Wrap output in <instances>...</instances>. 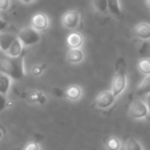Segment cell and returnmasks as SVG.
<instances>
[{
    "instance_id": "obj_1",
    "label": "cell",
    "mask_w": 150,
    "mask_h": 150,
    "mask_svg": "<svg viewBox=\"0 0 150 150\" xmlns=\"http://www.w3.org/2000/svg\"><path fill=\"white\" fill-rule=\"evenodd\" d=\"M0 71L8 75L11 79L20 80L26 75L25 54H21L18 58H6L0 62Z\"/></svg>"
},
{
    "instance_id": "obj_2",
    "label": "cell",
    "mask_w": 150,
    "mask_h": 150,
    "mask_svg": "<svg viewBox=\"0 0 150 150\" xmlns=\"http://www.w3.org/2000/svg\"><path fill=\"white\" fill-rule=\"evenodd\" d=\"M127 86V63L123 58H118L115 62V72L112 79V83H111V92L117 98L125 92Z\"/></svg>"
},
{
    "instance_id": "obj_3",
    "label": "cell",
    "mask_w": 150,
    "mask_h": 150,
    "mask_svg": "<svg viewBox=\"0 0 150 150\" xmlns=\"http://www.w3.org/2000/svg\"><path fill=\"white\" fill-rule=\"evenodd\" d=\"M17 36H18V39H19L20 41L22 42V44L24 45V47L35 45V44H37L38 42H40V40H41L40 32L34 30L31 26L21 29Z\"/></svg>"
},
{
    "instance_id": "obj_4",
    "label": "cell",
    "mask_w": 150,
    "mask_h": 150,
    "mask_svg": "<svg viewBox=\"0 0 150 150\" xmlns=\"http://www.w3.org/2000/svg\"><path fill=\"white\" fill-rule=\"evenodd\" d=\"M81 16L77 11H68L62 16V25L68 30H75L79 26Z\"/></svg>"
},
{
    "instance_id": "obj_5",
    "label": "cell",
    "mask_w": 150,
    "mask_h": 150,
    "mask_svg": "<svg viewBox=\"0 0 150 150\" xmlns=\"http://www.w3.org/2000/svg\"><path fill=\"white\" fill-rule=\"evenodd\" d=\"M149 111H148L147 105L144 101L142 100H135L133 101L129 108V114L132 118L134 119H142L145 118L148 115Z\"/></svg>"
},
{
    "instance_id": "obj_6",
    "label": "cell",
    "mask_w": 150,
    "mask_h": 150,
    "mask_svg": "<svg viewBox=\"0 0 150 150\" xmlns=\"http://www.w3.org/2000/svg\"><path fill=\"white\" fill-rule=\"evenodd\" d=\"M116 97L113 95L111 91H103L96 97L95 104L100 109H107L114 104Z\"/></svg>"
},
{
    "instance_id": "obj_7",
    "label": "cell",
    "mask_w": 150,
    "mask_h": 150,
    "mask_svg": "<svg viewBox=\"0 0 150 150\" xmlns=\"http://www.w3.org/2000/svg\"><path fill=\"white\" fill-rule=\"evenodd\" d=\"M50 26V19L43 13H37L31 19V27L38 32L46 30Z\"/></svg>"
},
{
    "instance_id": "obj_8",
    "label": "cell",
    "mask_w": 150,
    "mask_h": 150,
    "mask_svg": "<svg viewBox=\"0 0 150 150\" xmlns=\"http://www.w3.org/2000/svg\"><path fill=\"white\" fill-rule=\"evenodd\" d=\"M18 36L9 32H0V50L6 54L11 43L17 39Z\"/></svg>"
},
{
    "instance_id": "obj_9",
    "label": "cell",
    "mask_w": 150,
    "mask_h": 150,
    "mask_svg": "<svg viewBox=\"0 0 150 150\" xmlns=\"http://www.w3.org/2000/svg\"><path fill=\"white\" fill-rule=\"evenodd\" d=\"M25 99L31 104H39L43 105L46 103L47 98H46L45 94L40 91H31V92L26 93Z\"/></svg>"
},
{
    "instance_id": "obj_10",
    "label": "cell",
    "mask_w": 150,
    "mask_h": 150,
    "mask_svg": "<svg viewBox=\"0 0 150 150\" xmlns=\"http://www.w3.org/2000/svg\"><path fill=\"white\" fill-rule=\"evenodd\" d=\"M134 34L140 40L150 39V25L147 23H139L134 27Z\"/></svg>"
},
{
    "instance_id": "obj_11",
    "label": "cell",
    "mask_w": 150,
    "mask_h": 150,
    "mask_svg": "<svg viewBox=\"0 0 150 150\" xmlns=\"http://www.w3.org/2000/svg\"><path fill=\"white\" fill-rule=\"evenodd\" d=\"M66 42L70 48H80L83 45L84 38L79 32H71L67 36Z\"/></svg>"
},
{
    "instance_id": "obj_12",
    "label": "cell",
    "mask_w": 150,
    "mask_h": 150,
    "mask_svg": "<svg viewBox=\"0 0 150 150\" xmlns=\"http://www.w3.org/2000/svg\"><path fill=\"white\" fill-rule=\"evenodd\" d=\"M84 59V52L80 48H70L66 52V60L71 64H79Z\"/></svg>"
},
{
    "instance_id": "obj_13",
    "label": "cell",
    "mask_w": 150,
    "mask_h": 150,
    "mask_svg": "<svg viewBox=\"0 0 150 150\" xmlns=\"http://www.w3.org/2000/svg\"><path fill=\"white\" fill-rule=\"evenodd\" d=\"M82 90L77 84H72L65 88V97L71 101H77L81 98Z\"/></svg>"
},
{
    "instance_id": "obj_14",
    "label": "cell",
    "mask_w": 150,
    "mask_h": 150,
    "mask_svg": "<svg viewBox=\"0 0 150 150\" xmlns=\"http://www.w3.org/2000/svg\"><path fill=\"white\" fill-rule=\"evenodd\" d=\"M108 13L116 19H122V11L119 0H107Z\"/></svg>"
},
{
    "instance_id": "obj_15",
    "label": "cell",
    "mask_w": 150,
    "mask_h": 150,
    "mask_svg": "<svg viewBox=\"0 0 150 150\" xmlns=\"http://www.w3.org/2000/svg\"><path fill=\"white\" fill-rule=\"evenodd\" d=\"M23 50H24V45L17 37V39L11 43V47H9V50H7V52L5 54L7 57H9V58H18L21 54H23Z\"/></svg>"
},
{
    "instance_id": "obj_16",
    "label": "cell",
    "mask_w": 150,
    "mask_h": 150,
    "mask_svg": "<svg viewBox=\"0 0 150 150\" xmlns=\"http://www.w3.org/2000/svg\"><path fill=\"white\" fill-rule=\"evenodd\" d=\"M11 78L5 73L0 72V94L7 96L11 86Z\"/></svg>"
},
{
    "instance_id": "obj_17",
    "label": "cell",
    "mask_w": 150,
    "mask_h": 150,
    "mask_svg": "<svg viewBox=\"0 0 150 150\" xmlns=\"http://www.w3.org/2000/svg\"><path fill=\"white\" fill-rule=\"evenodd\" d=\"M148 94H150V75H147L144 78L137 90V95L140 97L147 96Z\"/></svg>"
},
{
    "instance_id": "obj_18",
    "label": "cell",
    "mask_w": 150,
    "mask_h": 150,
    "mask_svg": "<svg viewBox=\"0 0 150 150\" xmlns=\"http://www.w3.org/2000/svg\"><path fill=\"white\" fill-rule=\"evenodd\" d=\"M138 68H139L140 72L145 74L146 76L150 75V58H148V57L142 58L138 62Z\"/></svg>"
},
{
    "instance_id": "obj_19",
    "label": "cell",
    "mask_w": 150,
    "mask_h": 150,
    "mask_svg": "<svg viewBox=\"0 0 150 150\" xmlns=\"http://www.w3.org/2000/svg\"><path fill=\"white\" fill-rule=\"evenodd\" d=\"M93 2V7L95 8V11H97L100 13H108V4H107V0H92Z\"/></svg>"
},
{
    "instance_id": "obj_20",
    "label": "cell",
    "mask_w": 150,
    "mask_h": 150,
    "mask_svg": "<svg viewBox=\"0 0 150 150\" xmlns=\"http://www.w3.org/2000/svg\"><path fill=\"white\" fill-rule=\"evenodd\" d=\"M46 70V65L42 64V63H38V64H34L33 66L30 69V73H31L33 76L37 77V76H40L44 73V71Z\"/></svg>"
},
{
    "instance_id": "obj_21",
    "label": "cell",
    "mask_w": 150,
    "mask_h": 150,
    "mask_svg": "<svg viewBox=\"0 0 150 150\" xmlns=\"http://www.w3.org/2000/svg\"><path fill=\"white\" fill-rule=\"evenodd\" d=\"M125 150H143L142 145L135 138H131L125 143Z\"/></svg>"
},
{
    "instance_id": "obj_22",
    "label": "cell",
    "mask_w": 150,
    "mask_h": 150,
    "mask_svg": "<svg viewBox=\"0 0 150 150\" xmlns=\"http://www.w3.org/2000/svg\"><path fill=\"white\" fill-rule=\"evenodd\" d=\"M121 143L119 141V139L115 137H111L110 139L107 141V147L109 150H119L120 149Z\"/></svg>"
},
{
    "instance_id": "obj_23",
    "label": "cell",
    "mask_w": 150,
    "mask_h": 150,
    "mask_svg": "<svg viewBox=\"0 0 150 150\" xmlns=\"http://www.w3.org/2000/svg\"><path fill=\"white\" fill-rule=\"evenodd\" d=\"M11 105H13V101L8 100L4 95L0 94V112H2L8 107H11Z\"/></svg>"
},
{
    "instance_id": "obj_24",
    "label": "cell",
    "mask_w": 150,
    "mask_h": 150,
    "mask_svg": "<svg viewBox=\"0 0 150 150\" xmlns=\"http://www.w3.org/2000/svg\"><path fill=\"white\" fill-rule=\"evenodd\" d=\"M52 94L56 98H66L65 97V90H63L61 88H57V86L54 88L52 90Z\"/></svg>"
},
{
    "instance_id": "obj_25",
    "label": "cell",
    "mask_w": 150,
    "mask_h": 150,
    "mask_svg": "<svg viewBox=\"0 0 150 150\" xmlns=\"http://www.w3.org/2000/svg\"><path fill=\"white\" fill-rule=\"evenodd\" d=\"M11 7V0H0V11H6Z\"/></svg>"
},
{
    "instance_id": "obj_26",
    "label": "cell",
    "mask_w": 150,
    "mask_h": 150,
    "mask_svg": "<svg viewBox=\"0 0 150 150\" xmlns=\"http://www.w3.org/2000/svg\"><path fill=\"white\" fill-rule=\"evenodd\" d=\"M24 150H40V147L37 142H29L24 148Z\"/></svg>"
},
{
    "instance_id": "obj_27",
    "label": "cell",
    "mask_w": 150,
    "mask_h": 150,
    "mask_svg": "<svg viewBox=\"0 0 150 150\" xmlns=\"http://www.w3.org/2000/svg\"><path fill=\"white\" fill-rule=\"evenodd\" d=\"M7 27H8V24H7L4 20H2L0 18V32L5 31V30L7 29Z\"/></svg>"
},
{
    "instance_id": "obj_28",
    "label": "cell",
    "mask_w": 150,
    "mask_h": 150,
    "mask_svg": "<svg viewBox=\"0 0 150 150\" xmlns=\"http://www.w3.org/2000/svg\"><path fill=\"white\" fill-rule=\"evenodd\" d=\"M146 105H147V108H148V111H149L150 113V94H148L147 96H146Z\"/></svg>"
},
{
    "instance_id": "obj_29",
    "label": "cell",
    "mask_w": 150,
    "mask_h": 150,
    "mask_svg": "<svg viewBox=\"0 0 150 150\" xmlns=\"http://www.w3.org/2000/svg\"><path fill=\"white\" fill-rule=\"evenodd\" d=\"M19 1L23 3V4H30V3L34 2L35 0H19Z\"/></svg>"
},
{
    "instance_id": "obj_30",
    "label": "cell",
    "mask_w": 150,
    "mask_h": 150,
    "mask_svg": "<svg viewBox=\"0 0 150 150\" xmlns=\"http://www.w3.org/2000/svg\"><path fill=\"white\" fill-rule=\"evenodd\" d=\"M146 5H147V7L150 9V0H146Z\"/></svg>"
},
{
    "instance_id": "obj_31",
    "label": "cell",
    "mask_w": 150,
    "mask_h": 150,
    "mask_svg": "<svg viewBox=\"0 0 150 150\" xmlns=\"http://www.w3.org/2000/svg\"><path fill=\"white\" fill-rule=\"evenodd\" d=\"M2 137H3V131L0 127V139H2Z\"/></svg>"
}]
</instances>
